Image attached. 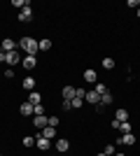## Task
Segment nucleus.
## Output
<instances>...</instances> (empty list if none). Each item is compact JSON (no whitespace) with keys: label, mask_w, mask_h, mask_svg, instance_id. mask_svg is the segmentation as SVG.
<instances>
[{"label":"nucleus","mask_w":140,"mask_h":156,"mask_svg":"<svg viewBox=\"0 0 140 156\" xmlns=\"http://www.w3.org/2000/svg\"><path fill=\"white\" fill-rule=\"evenodd\" d=\"M84 79H87L89 84H96V82H98V75H96V70H91V68H89V70H84Z\"/></svg>","instance_id":"nucleus-6"},{"label":"nucleus","mask_w":140,"mask_h":156,"mask_svg":"<svg viewBox=\"0 0 140 156\" xmlns=\"http://www.w3.org/2000/svg\"><path fill=\"white\" fill-rule=\"evenodd\" d=\"M93 91L98 93V96H103V93H107V86L100 84V82H96V86H93Z\"/></svg>","instance_id":"nucleus-20"},{"label":"nucleus","mask_w":140,"mask_h":156,"mask_svg":"<svg viewBox=\"0 0 140 156\" xmlns=\"http://www.w3.org/2000/svg\"><path fill=\"white\" fill-rule=\"evenodd\" d=\"M33 114H35V117H45V107H42V103L33 107Z\"/></svg>","instance_id":"nucleus-24"},{"label":"nucleus","mask_w":140,"mask_h":156,"mask_svg":"<svg viewBox=\"0 0 140 156\" xmlns=\"http://www.w3.org/2000/svg\"><path fill=\"white\" fill-rule=\"evenodd\" d=\"M114 119H117V121H128V112L124 110V107H119V110L114 112Z\"/></svg>","instance_id":"nucleus-12"},{"label":"nucleus","mask_w":140,"mask_h":156,"mask_svg":"<svg viewBox=\"0 0 140 156\" xmlns=\"http://www.w3.org/2000/svg\"><path fill=\"white\" fill-rule=\"evenodd\" d=\"M5 63L16 65V63H19V54H16V51H7V61H5Z\"/></svg>","instance_id":"nucleus-14"},{"label":"nucleus","mask_w":140,"mask_h":156,"mask_svg":"<svg viewBox=\"0 0 140 156\" xmlns=\"http://www.w3.org/2000/svg\"><path fill=\"white\" fill-rule=\"evenodd\" d=\"M33 142H35L33 137H23V147H33Z\"/></svg>","instance_id":"nucleus-28"},{"label":"nucleus","mask_w":140,"mask_h":156,"mask_svg":"<svg viewBox=\"0 0 140 156\" xmlns=\"http://www.w3.org/2000/svg\"><path fill=\"white\" fill-rule=\"evenodd\" d=\"M84 100H89L91 105H98V103H100V96H98V93H96V91L91 89V91H89L87 96H84Z\"/></svg>","instance_id":"nucleus-8"},{"label":"nucleus","mask_w":140,"mask_h":156,"mask_svg":"<svg viewBox=\"0 0 140 156\" xmlns=\"http://www.w3.org/2000/svg\"><path fill=\"white\" fill-rule=\"evenodd\" d=\"M100 65H103L105 70H112V68H114V61L110 58V56H107V58H103V63H100Z\"/></svg>","instance_id":"nucleus-23"},{"label":"nucleus","mask_w":140,"mask_h":156,"mask_svg":"<svg viewBox=\"0 0 140 156\" xmlns=\"http://www.w3.org/2000/svg\"><path fill=\"white\" fill-rule=\"evenodd\" d=\"M19 47L26 51V56H35V54L40 51L38 40H33V37H21V40H19Z\"/></svg>","instance_id":"nucleus-1"},{"label":"nucleus","mask_w":140,"mask_h":156,"mask_svg":"<svg viewBox=\"0 0 140 156\" xmlns=\"http://www.w3.org/2000/svg\"><path fill=\"white\" fill-rule=\"evenodd\" d=\"M117 144H135V135L133 133H124L121 137H117Z\"/></svg>","instance_id":"nucleus-3"},{"label":"nucleus","mask_w":140,"mask_h":156,"mask_svg":"<svg viewBox=\"0 0 140 156\" xmlns=\"http://www.w3.org/2000/svg\"><path fill=\"white\" fill-rule=\"evenodd\" d=\"M12 5H14V7H21V9H23V7L28 5V0H14Z\"/></svg>","instance_id":"nucleus-27"},{"label":"nucleus","mask_w":140,"mask_h":156,"mask_svg":"<svg viewBox=\"0 0 140 156\" xmlns=\"http://www.w3.org/2000/svg\"><path fill=\"white\" fill-rule=\"evenodd\" d=\"M0 47H2V51H16V44H14L12 40H2V42H0Z\"/></svg>","instance_id":"nucleus-9"},{"label":"nucleus","mask_w":140,"mask_h":156,"mask_svg":"<svg viewBox=\"0 0 140 156\" xmlns=\"http://www.w3.org/2000/svg\"><path fill=\"white\" fill-rule=\"evenodd\" d=\"M68 149H70V142H68L66 137L56 140V151H61V154H63V151H68Z\"/></svg>","instance_id":"nucleus-5"},{"label":"nucleus","mask_w":140,"mask_h":156,"mask_svg":"<svg viewBox=\"0 0 140 156\" xmlns=\"http://www.w3.org/2000/svg\"><path fill=\"white\" fill-rule=\"evenodd\" d=\"M19 112H21V114H23V117H31V114H33V105H31V103H28V100H26V103H21Z\"/></svg>","instance_id":"nucleus-10"},{"label":"nucleus","mask_w":140,"mask_h":156,"mask_svg":"<svg viewBox=\"0 0 140 156\" xmlns=\"http://www.w3.org/2000/svg\"><path fill=\"white\" fill-rule=\"evenodd\" d=\"M38 47H40L42 51H49V49H52V40H40V42H38Z\"/></svg>","instance_id":"nucleus-19"},{"label":"nucleus","mask_w":140,"mask_h":156,"mask_svg":"<svg viewBox=\"0 0 140 156\" xmlns=\"http://www.w3.org/2000/svg\"><path fill=\"white\" fill-rule=\"evenodd\" d=\"M96 156H107V154H103V151H100V154H96Z\"/></svg>","instance_id":"nucleus-31"},{"label":"nucleus","mask_w":140,"mask_h":156,"mask_svg":"<svg viewBox=\"0 0 140 156\" xmlns=\"http://www.w3.org/2000/svg\"><path fill=\"white\" fill-rule=\"evenodd\" d=\"M19 21H23V23H26V21H33V7H31V2L19 12Z\"/></svg>","instance_id":"nucleus-2"},{"label":"nucleus","mask_w":140,"mask_h":156,"mask_svg":"<svg viewBox=\"0 0 140 156\" xmlns=\"http://www.w3.org/2000/svg\"><path fill=\"white\" fill-rule=\"evenodd\" d=\"M21 65H23L26 70H33L35 65H38V61H35V56H26V58L21 61Z\"/></svg>","instance_id":"nucleus-7"},{"label":"nucleus","mask_w":140,"mask_h":156,"mask_svg":"<svg viewBox=\"0 0 140 156\" xmlns=\"http://www.w3.org/2000/svg\"><path fill=\"white\" fill-rule=\"evenodd\" d=\"M138 16H140V9H138Z\"/></svg>","instance_id":"nucleus-33"},{"label":"nucleus","mask_w":140,"mask_h":156,"mask_svg":"<svg viewBox=\"0 0 140 156\" xmlns=\"http://www.w3.org/2000/svg\"><path fill=\"white\" fill-rule=\"evenodd\" d=\"M112 103V93L107 91V93H103V96H100V105H110Z\"/></svg>","instance_id":"nucleus-21"},{"label":"nucleus","mask_w":140,"mask_h":156,"mask_svg":"<svg viewBox=\"0 0 140 156\" xmlns=\"http://www.w3.org/2000/svg\"><path fill=\"white\" fill-rule=\"evenodd\" d=\"M28 103L35 107V105H40V103H42V96H40L38 91H31V96H28Z\"/></svg>","instance_id":"nucleus-11"},{"label":"nucleus","mask_w":140,"mask_h":156,"mask_svg":"<svg viewBox=\"0 0 140 156\" xmlns=\"http://www.w3.org/2000/svg\"><path fill=\"white\" fill-rule=\"evenodd\" d=\"M49 144H52V142H49L47 137L38 135V140H35V147H38V149H40V151H47V149H49Z\"/></svg>","instance_id":"nucleus-4"},{"label":"nucleus","mask_w":140,"mask_h":156,"mask_svg":"<svg viewBox=\"0 0 140 156\" xmlns=\"http://www.w3.org/2000/svg\"><path fill=\"white\" fill-rule=\"evenodd\" d=\"M5 77H7V79H12V77H14V70H12V68H9V70H5Z\"/></svg>","instance_id":"nucleus-29"},{"label":"nucleus","mask_w":140,"mask_h":156,"mask_svg":"<svg viewBox=\"0 0 140 156\" xmlns=\"http://www.w3.org/2000/svg\"><path fill=\"white\" fill-rule=\"evenodd\" d=\"M63 98H66V100H73L75 98V89L73 86H63Z\"/></svg>","instance_id":"nucleus-16"},{"label":"nucleus","mask_w":140,"mask_h":156,"mask_svg":"<svg viewBox=\"0 0 140 156\" xmlns=\"http://www.w3.org/2000/svg\"><path fill=\"white\" fill-rule=\"evenodd\" d=\"M33 126H35V128H45V126H47V117H35Z\"/></svg>","instance_id":"nucleus-17"},{"label":"nucleus","mask_w":140,"mask_h":156,"mask_svg":"<svg viewBox=\"0 0 140 156\" xmlns=\"http://www.w3.org/2000/svg\"><path fill=\"white\" fill-rule=\"evenodd\" d=\"M47 126L56 128V126H59V119H56V117H47Z\"/></svg>","instance_id":"nucleus-25"},{"label":"nucleus","mask_w":140,"mask_h":156,"mask_svg":"<svg viewBox=\"0 0 140 156\" xmlns=\"http://www.w3.org/2000/svg\"><path fill=\"white\" fill-rule=\"evenodd\" d=\"M103 154H107V156H114V144H107L105 149H103Z\"/></svg>","instance_id":"nucleus-26"},{"label":"nucleus","mask_w":140,"mask_h":156,"mask_svg":"<svg viewBox=\"0 0 140 156\" xmlns=\"http://www.w3.org/2000/svg\"><path fill=\"white\" fill-rule=\"evenodd\" d=\"M114 156H126V154H114Z\"/></svg>","instance_id":"nucleus-32"},{"label":"nucleus","mask_w":140,"mask_h":156,"mask_svg":"<svg viewBox=\"0 0 140 156\" xmlns=\"http://www.w3.org/2000/svg\"><path fill=\"white\" fill-rule=\"evenodd\" d=\"M23 89H26V91H35V79L26 77V79H23Z\"/></svg>","instance_id":"nucleus-15"},{"label":"nucleus","mask_w":140,"mask_h":156,"mask_svg":"<svg viewBox=\"0 0 140 156\" xmlns=\"http://www.w3.org/2000/svg\"><path fill=\"white\" fill-rule=\"evenodd\" d=\"M0 51H2V47H0Z\"/></svg>","instance_id":"nucleus-34"},{"label":"nucleus","mask_w":140,"mask_h":156,"mask_svg":"<svg viewBox=\"0 0 140 156\" xmlns=\"http://www.w3.org/2000/svg\"><path fill=\"white\" fill-rule=\"evenodd\" d=\"M5 61H7V54H5V51H0V63H5Z\"/></svg>","instance_id":"nucleus-30"},{"label":"nucleus","mask_w":140,"mask_h":156,"mask_svg":"<svg viewBox=\"0 0 140 156\" xmlns=\"http://www.w3.org/2000/svg\"><path fill=\"white\" fill-rule=\"evenodd\" d=\"M117 130H121V135H124V133H131V124H128V121H119Z\"/></svg>","instance_id":"nucleus-18"},{"label":"nucleus","mask_w":140,"mask_h":156,"mask_svg":"<svg viewBox=\"0 0 140 156\" xmlns=\"http://www.w3.org/2000/svg\"><path fill=\"white\" fill-rule=\"evenodd\" d=\"M40 135H42V137H47V140H49V137H56V128H52V126H45Z\"/></svg>","instance_id":"nucleus-13"},{"label":"nucleus","mask_w":140,"mask_h":156,"mask_svg":"<svg viewBox=\"0 0 140 156\" xmlns=\"http://www.w3.org/2000/svg\"><path fill=\"white\" fill-rule=\"evenodd\" d=\"M82 103H84V98H77V96H75L73 100H70V105H73V110H80V107H82Z\"/></svg>","instance_id":"nucleus-22"}]
</instances>
